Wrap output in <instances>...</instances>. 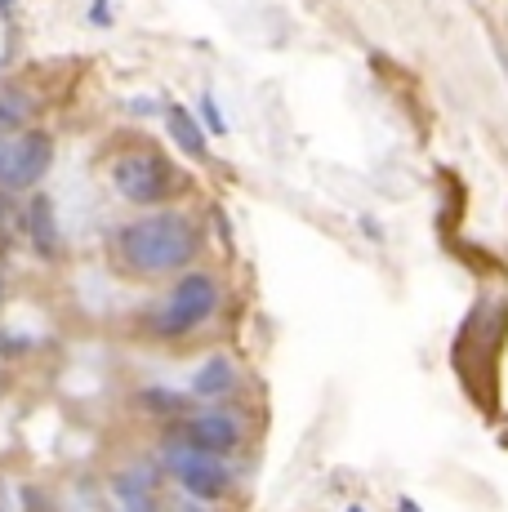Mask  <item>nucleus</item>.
Instances as JSON below:
<instances>
[{
  "mask_svg": "<svg viewBox=\"0 0 508 512\" xmlns=\"http://www.w3.org/2000/svg\"><path fill=\"white\" fill-rule=\"evenodd\" d=\"M201 232L188 214L179 210H156L143 219L125 223L116 232V254L134 277H165V272H183L197 259Z\"/></svg>",
  "mask_w": 508,
  "mask_h": 512,
  "instance_id": "1",
  "label": "nucleus"
},
{
  "mask_svg": "<svg viewBox=\"0 0 508 512\" xmlns=\"http://www.w3.org/2000/svg\"><path fill=\"white\" fill-rule=\"evenodd\" d=\"M223 308V290L210 272H183L179 285L170 290V299L156 303L152 312V330L165 334V339H179V334H192L197 326L214 317Z\"/></svg>",
  "mask_w": 508,
  "mask_h": 512,
  "instance_id": "2",
  "label": "nucleus"
},
{
  "mask_svg": "<svg viewBox=\"0 0 508 512\" xmlns=\"http://www.w3.org/2000/svg\"><path fill=\"white\" fill-rule=\"evenodd\" d=\"M112 183H116V192H121L125 201H134V205H161V201H170V192H174V170H170V161H165L161 152H148V147H139V152L116 156Z\"/></svg>",
  "mask_w": 508,
  "mask_h": 512,
  "instance_id": "3",
  "label": "nucleus"
},
{
  "mask_svg": "<svg viewBox=\"0 0 508 512\" xmlns=\"http://www.w3.org/2000/svg\"><path fill=\"white\" fill-rule=\"evenodd\" d=\"M165 468L179 477V486L188 490L192 499H219L228 495L232 477H228V464L219 455H205L197 446H165Z\"/></svg>",
  "mask_w": 508,
  "mask_h": 512,
  "instance_id": "4",
  "label": "nucleus"
},
{
  "mask_svg": "<svg viewBox=\"0 0 508 512\" xmlns=\"http://www.w3.org/2000/svg\"><path fill=\"white\" fill-rule=\"evenodd\" d=\"M50 161H54V143H50V134H41V130H27V134H18V139L0 143V187L18 192V187L41 183Z\"/></svg>",
  "mask_w": 508,
  "mask_h": 512,
  "instance_id": "5",
  "label": "nucleus"
},
{
  "mask_svg": "<svg viewBox=\"0 0 508 512\" xmlns=\"http://www.w3.org/2000/svg\"><path fill=\"white\" fill-rule=\"evenodd\" d=\"M188 446L205 450V455H232L241 446V423L232 410H201L197 419L188 423Z\"/></svg>",
  "mask_w": 508,
  "mask_h": 512,
  "instance_id": "6",
  "label": "nucleus"
},
{
  "mask_svg": "<svg viewBox=\"0 0 508 512\" xmlns=\"http://www.w3.org/2000/svg\"><path fill=\"white\" fill-rule=\"evenodd\" d=\"M192 397H205V401H214V397H223V392H232L237 388V366H232L228 357H210L205 366L192 374Z\"/></svg>",
  "mask_w": 508,
  "mask_h": 512,
  "instance_id": "7",
  "label": "nucleus"
},
{
  "mask_svg": "<svg viewBox=\"0 0 508 512\" xmlns=\"http://www.w3.org/2000/svg\"><path fill=\"white\" fill-rule=\"evenodd\" d=\"M27 223H32V241L41 254H54L58 250V223H54V205L50 196H36L32 210H27Z\"/></svg>",
  "mask_w": 508,
  "mask_h": 512,
  "instance_id": "8",
  "label": "nucleus"
},
{
  "mask_svg": "<svg viewBox=\"0 0 508 512\" xmlns=\"http://www.w3.org/2000/svg\"><path fill=\"white\" fill-rule=\"evenodd\" d=\"M170 134L183 143V152L188 156H205V130H201V121L188 112V107L170 103Z\"/></svg>",
  "mask_w": 508,
  "mask_h": 512,
  "instance_id": "9",
  "label": "nucleus"
},
{
  "mask_svg": "<svg viewBox=\"0 0 508 512\" xmlns=\"http://www.w3.org/2000/svg\"><path fill=\"white\" fill-rule=\"evenodd\" d=\"M112 495H116V504H121V512H156L152 490L143 486L139 477H121V481L112 486Z\"/></svg>",
  "mask_w": 508,
  "mask_h": 512,
  "instance_id": "10",
  "label": "nucleus"
},
{
  "mask_svg": "<svg viewBox=\"0 0 508 512\" xmlns=\"http://www.w3.org/2000/svg\"><path fill=\"white\" fill-rule=\"evenodd\" d=\"M32 116V103H27L18 90H0V134L5 130H18V125Z\"/></svg>",
  "mask_w": 508,
  "mask_h": 512,
  "instance_id": "11",
  "label": "nucleus"
},
{
  "mask_svg": "<svg viewBox=\"0 0 508 512\" xmlns=\"http://www.w3.org/2000/svg\"><path fill=\"white\" fill-rule=\"evenodd\" d=\"M201 112H205V121H210V134H223V116H219V107H214L210 94H201Z\"/></svg>",
  "mask_w": 508,
  "mask_h": 512,
  "instance_id": "12",
  "label": "nucleus"
},
{
  "mask_svg": "<svg viewBox=\"0 0 508 512\" xmlns=\"http://www.w3.org/2000/svg\"><path fill=\"white\" fill-rule=\"evenodd\" d=\"M397 512H424V508H419L415 499H402V504H397Z\"/></svg>",
  "mask_w": 508,
  "mask_h": 512,
  "instance_id": "13",
  "label": "nucleus"
},
{
  "mask_svg": "<svg viewBox=\"0 0 508 512\" xmlns=\"http://www.w3.org/2000/svg\"><path fill=\"white\" fill-rule=\"evenodd\" d=\"M348 512H361V508H348Z\"/></svg>",
  "mask_w": 508,
  "mask_h": 512,
  "instance_id": "14",
  "label": "nucleus"
},
{
  "mask_svg": "<svg viewBox=\"0 0 508 512\" xmlns=\"http://www.w3.org/2000/svg\"><path fill=\"white\" fill-rule=\"evenodd\" d=\"M0 5H9V0H0Z\"/></svg>",
  "mask_w": 508,
  "mask_h": 512,
  "instance_id": "15",
  "label": "nucleus"
},
{
  "mask_svg": "<svg viewBox=\"0 0 508 512\" xmlns=\"http://www.w3.org/2000/svg\"><path fill=\"white\" fill-rule=\"evenodd\" d=\"M0 290H5V281H0Z\"/></svg>",
  "mask_w": 508,
  "mask_h": 512,
  "instance_id": "16",
  "label": "nucleus"
}]
</instances>
